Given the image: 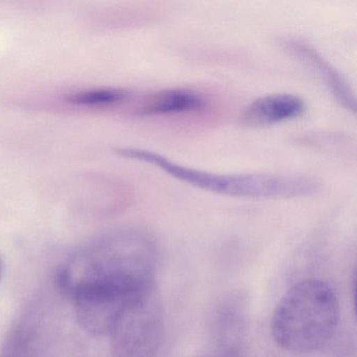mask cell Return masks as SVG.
Returning <instances> with one entry per match:
<instances>
[{"mask_svg": "<svg viewBox=\"0 0 357 357\" xmlns=\"http://www.w3.org/2000/svg\"><path fill=\"white\" fill-rule=\"evenodd\" d=\"M160 246L141 229H123L100 236L75 250L58 267V289L75 300L107 296L133 301L155 287Z\"/></svg>", "mask_w": 357, "mask_h": 357, "instance_id": "obj_1", "label": "cell"}, {"mask_svg": "<svg viewBox=\"0 0 357 357\" xmlns=\"http://www.w3.org/2000/svg\"><path fill=\"white\" fill-rule=\"evenodd\" d=\"M340 319L333 288L323 280H301L278 302L271 319V337L288 352L311 354L333 340Z\"/></svg>", "mask_w": 357, "mask_h": 357, "instance_id": "obj_2", "label": "cell"}, {"mask_svg": "<svg viewBox=\"0 0 357 357\" xmlns=\"http://www.w3.org/2000/svg\"><path fill=\"white\" fill-rule=\"evenodd\" d=\"M114 150L122 158L152 165L181 183L219 195L252 199H287L308 197L319 190V183L310 177L265 173H214L178 164L151 150L133 147Z\"/></svg>", "mask_w": 357, "mask_h": 357, "instance_id": "obj_3", "label": "cell"}, {"mask_svg": "<svg viewBox=\"0 0 357 357\" xmlns=\"http://www.w3.org/2000/svg\"><path fill=\"white\" fill-rule=\"evenodd\" d=\"M166 321L155 287L137 298L110 334L114 357H155L165 340Z\"/></svg>", "mask_w": 357, "mask_h": 357, "instance_id": "obj_4", "label": "cell"}, {"mask_svg": "<svg viewBox=\"0 0 357 357\" xmlns=\"http://www.w3.org/2000/svg\"><path fill=\"white\" fill-rule=\"evenodd\" d=\"M284 50L308 68L333 96L335 101L347 112H356V97L350 83L306 41L298 38H285L281 41Z\"/></svg>", "mask_w": 357, "mask_h": 357, "instance_id": "obj_5", "label": "cell"}, {"mask_svg": "<svg viewBox=\"0 0 357 357\" xmlns=\"http://www.w3.org/2000/svg\"><path fill=\"white\" fill-rule=\"evenodd\" d=\"M248 301L242 294H231L223 301L215 315L212 357H239L248 328Z\"/></svg>", "mask_w": 357, "mask_h": 357, "instance_id": "obj_6", "label": "cell"}, {"mask_svg": "<svg viewBox=\"0 0 357 357\" xmlns=\"http://www.w3.org/2000/svg\"><path fill=\"white\" fill-rule=\"evenodd\" d=\"M306 103L294 93H271L250 102L240 114L242 125L250 128L275 126L301 118Z\"/></svg>", "mask_w": 357, "mask_h": 357, "instance_id": "obj_7", "label": "cell"}, {"mask_svg": "<svg viewBox=\"0 0 357 357\" xmlns=\"http://www.w3.org/2000/svg\"><path fill=\"white\" fill-rule=\"evenodd\" d=\"M206 105L202 93L187 89H170L148 96L137 107L142 116H169L202 110Z\"/></svg>", "mask_w": 357, "mask_h": 357, "instance_id": "obj_8", "label": "cell"}, {"mask_svg": "<svg viewBox=\"0 0 357 357\" xmlns=\"http://www.w3.org/2000/svg\"><path fill=\"white\" fill-rule=\"evenodd\" d=\"M128 93L124 89H100L91 91H78L68 96L66 101L78 106H108L122 103Z\"/></svg>", "mask_w": 357, "mask_h": 357, "instance_id": "obj_9", "label": "cell"}, {"mask_svg": "<svg viewBox=\"0 0 357 357\" xmlns=\"http://www.w3.org/2000/svg\"><path fill=\"white\" fill-rule=\"evenodd\" d=\"M3 259L0 258V281H1V278H3Z\"/></svg>", "mask_w": 357, "mask_h": 357, "instance_id": "obj_10", "label": "cell"}, {"mask_svg": "<svg viewBox=\"0 0 357 357\" xmlns=\"http://www.w3.org/2000/svg\"><path fill=\"white\" fill-rule=\"evenodd\" d=\"M204 357H212V356H204Z\"/></svg>", "mask_w": 357, "mask_h": 357, "instance_id": "obj_11", "label": "cell"}]
</instances>
